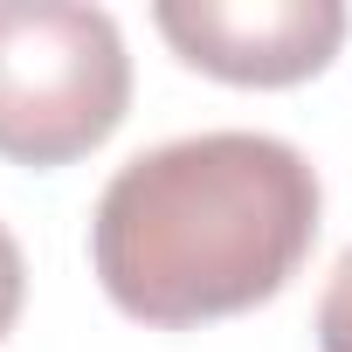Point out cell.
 I'll return each mask as SVG.
<instances>
[{
	"instance_id": "cell-3",
	"label": "cell",
	"mask_w": 352,
	"mask_h": 352,
	"mask_svg": "<svg viewBox=\"0 0 352 352\" xmlns=\"http://www.w3.org/2000/svg\"><path fill=\"white\" fill-rule=\"evenodd\" d=\"M187 69L235 90H290L331 69L352 14L338 0H166L152 14Z\"/></svg>"
},
{
	"instance_id": "cell-1",
	"label": "cell",
	"mask_w": 352,
	"mask_h": 352,
	"mask_svg": "<svg viewBox=\"0 0 352 352\" xmlns=\"http://www.w3.org/2000/svg\"><path fill=\"white\" fill-rule=\"evenodd\" d=\"M318 166L270 131H201L118 166L90 214L104 297L159 331L270 304L318 242Z\"/></svg>"
},
{
	"instance_id": "cell-4",
	"label": "cell",
	"mask_w": 352,
	"mask_h": 352,
	"mask_svg": "<svg viewBox=\"0 0 352 352\" xmlns=\"http://www.w3.org/2000/svg\"><path fill=\"white\" fill-rule=\"evenodd\" d=\"M318 352H352V249L338 256V270L318 297Z\"/></svg>"
},
{
	"instance_id": "cell-2",
	"label": "cell",
	"mask_w": 352,
	"mask_h": 352,
	"mask_svg": "<svg viewBox=\"0 0 352 352\" xmlns=\"http://www.w3.org/2000/svg\"><path fill=\"white\" fill-rule=\"evenodd\" d=\"M131 111V56L104 8L0 0V159L76 166Z\"/></svg>"
},
{
	"instance_id": "cell-5",
	"label": "cell",
	"mask_w": 352,
	"mask_h": 352,
	"mask_svg": "<svg viewBox=\"0 0 352 352\" xmlns=\"http://www.w3.org/2000/svg\"><path fill=\"white\" fill-rule=\"evenodd\" d=\"M21 304H28V263H21V242L8 235V221H0V338L14 331Z\"/></svg>"
}]
</instances>
